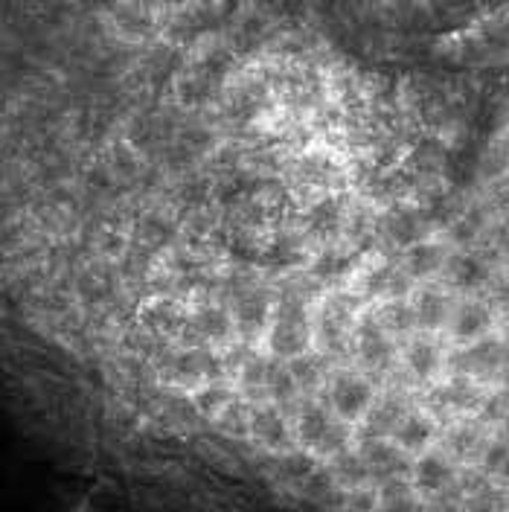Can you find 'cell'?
I'll list each match as a JSON object with an SVG mask.
<instances>
[{"mask_svg":"<svg viewBox=\"0 0 509 512\" xmlns=\"http://www.w3.org/2000/svg\"><path fill=\"white\" fill-rule=\"evenodd\" d=\"M495 326V315L489 306H483L478 300H466V303H457L451 309V318H448V329L454 335V341L460 344H475L480 338H486Z\"/></svg>","mask_w":509,"mask_h":512,"instance_id":"obj_11","label":"cell"},{"mask_svg":"<svg viewBox=\"0 0 509 512\" xmlns=\"http://www.w3.org/2000/svg\"><path fill=\"white\" fill-rule=\"evenodd\" d=\"M288 370H291L294 382L300 387L303 399H315V393L329 382V376L323 373V352H306V355L288 361Z\"/></svg>","mask_w":509,"mask_h":512,"instance_id":"obj_23","label":"cell"},{"mask_svg":"<svg viewBox=\"0 0 509 512\" xmlns=\"http://www.w3.org/2000/svg\"><path fill=\"white\" fill-rule=\"evenodd\" d=\"M373 512H425V498L416 492L411 478H390L376 486Z\"/></svg>","mask_w":509,"mask_h":512,"instance_id":"obj_15","label":"cell"},{"mask_svg":"<svg viewBox=\"0 0 509 512\" xmlns=\"http://www.w3.org/2000/svg\"><path fill=\"white\" fill-rule=\"evenodd\" d=\"M268 350L271 358L280 361H294L315 350V318L297 294H286L280 303H274V318L268 326Z\"/></svg>","mask_w":509,"mask_h":512,"instance_id":"obj_2","label":"cell"},{"mask_svg":"<svg viewBox=\"0 0 509 512\" xmlns=\"http://www.w3.org/2000/svg\"><path fill=\"white\" fill-rule=\"evenodd\" d=\"M402 364L408 370V376L422 384H431L440 379V370H443V350L434 338H411L408 347L402 352Z\"/></svg>","mask_w":509,"mask_h":512,"instance_id":"obj_13","label":"cell"},{"mask_svg":"<svg viewBox=\"0 0 509 512\" xmlns=\"http://www.w3.org/2000/svg\"><path fill=\"white\" fill-rule=\"evenodd\" d=\"M414 315H416V329L422 332H437L448 326L451 318V303L443 291L437 288H422L414 297Z\"/></svg>","mask_w":509,"mask_h":512,"instance_id":"obj_19","label":"cell"},{"mask_svg":"<svg viewBox=\"0 0 509 512\" xmlns=\"http://www.w3.org/2000/svg\"><path fill=\"white\" fill-rule=\"evenodd\" d=\"M294 440L297 448L315 454L318 460H332L341 451H347L355 440V428L341 422L332 414L329 405H323L318 399H303L294 411Z\"/></svg>","mask_w":509,"mask_h":512,"instance_id":"obj_1","label":"cell"},{"mask_svg":"<svg viewBox=\"0 0 509 512\" xmlns=\"http://www.w3.org/2000/svg\"><path fill=\"white\" fill-rule=\"evenodd\" d=\"M437 437H440L437 416L431 414V411H425V408H408V414L402 416V422L396 425V431H393L390 440L402 448L405 454L419 457V454H425V451L434 448Z\"/></svg>","mask_w":509,"mask_h":512,"instance_id":"obj_9","label":"cell"},{"mask_svg":"<svg viewBox=\"0 0 509 512\" xmlns=\"http://www.w3.org/2000/svg\"><path fill=\"white\" fill-rule=\"evenodd\" d=\"M379 390L370 376H361L358 370H335L326 382V405L332 414L347 425H361L370 408L376 405Z\"/></svg>","mask_w":509,"mask_h":512,"instance_id":"obj_3","label":"cell"},{"mask_svg":"<svg viewBox=\"0 0 509 512\" xmlns=\"http://www.w3.org/2000/svg\"><path fill=\"white\" fill-rule=\"evenodd\" d=\"M448 283L460 291H478L489 283V265L475 254H454L446 262Z\"/></svg>","mask_w":509,"mask_h":512,"instance_id":"obj_18","label":"cell"},{"mask_svg":"<svg viewBox=\"0 0 509 512\" xmlns=\"http://www.w3.org/2000/svg\"><path fill=\"white\" fill-rule=\"evenodd\" d=\"M376 320L387 335L399 338V335H411L416 329V315L414 303H408L405 297L399 300H384L382 309L376 312Z\"/></svg>","mask_w":509,"mask_h":512,"instance_id":"obj_25","label":"cell"},{"mask_svg":"<svg viewBox=\"0 0 509 512\" xmlns=\"http://www.w3.org/2000/svg\"><path fill=\"white\" fill-rule=\"evenodd\" d=\"M446 262L448 256L443 245L422 239L414 248L405 251V274H408V280H431L434 274H440L446 268Z\"/></svg>","mask_w":509,"mask_h":512,"instance_id":"obj_17","label":"cell"},{"mask_svg":"<svg viewBox=\"0 0 509 512\" xmlns=\"http://www.w3.org/2000/svg\"><path fill=\"white\" fill-rule=\"evenodd\" d=\"M501 437H507L509 440V408L504 411V416H501Z\"/></svg>","mask_w":509,"mask_h":512,"instance_id":"obj_27","label":"cell"},{"mask_svg":"<svg viewBox=\"0 0 509 512\" xmlns=\"http://www.w3.org/2000/svg\"><path fill=\"white\" fill-rule=\"evenodd\" d=\"M355 358L370 376H387L396 364V338L387 335L379 320L364 318L355 326Z\"/></svg>","mask_w":509,"mask_h":512,"instance_id":"obj_6","label":"cell"},{"mask_svg":"<svg viewBox=\"0 0 509 512\" xmlns=\"http://www.w3.org/2000/svg\"><path fill=\"white\" fill-rule=\"evenodd\" d=\"M501 294H504V297H509V274H507V280H504V286H501Z\"/></svg>","mask_w":509,"mask_h":512,"instance_id":"obj_28","label":"cell"},{"mask_svg":"<svg viewBox=\"0 0 509 512\" xmlns=\"http://www.w3.org/2000/svg\"><path fill=\"white\" fill-rule=\"evenodd\" d=\"M190 326L204 344H227L236 335L233 315L224 306H201L190 318Z\"/></svg>","mask_w":509,"mask_h":512,"instance_id":"obj_16","label":"cell"},{"mask_svg":"<svg viewBox=\"0 0 509 512\" xmlns=\"http://www.w3.org/2000/svg\"><path fill=\"white\" fill-rule=\"evenodd\" d=\"M230 315H233L236 332L242 338H256L262 332L268 335V326H271V318H274V303L262 291H248L233 303Z\"/></svg>","mask_w":509,"mask_h":512,"instance_id":"obj_12","label":"cell"},{"mask_svg":"<svg viewBox=\"0 0 509 512\" xmlns=\"http://www.w3.org/2000/svg\"><path fill=\"white\" fill-rule=\"evenodd\" d=\"M408 414V405L393 396V393H384L376 399V405L370 408V414L364 416L361 422V431H358V440H390L396 425L402 422V416Z\"/></svg>","mask_w":509,"mask_h":512,"instance_id":"obj_14","label":"cell"},{"mask_svg":"<svg viewBox=\"0 0 509 512\" xmlns=\"http://www.w3.org/2000/svg\"><path fill=\"white\" fill-rule=\"evenodd\" d=\"M350 265H352L350 254L335 251V248H326V251H320V254L312 259L309 274H312L318 283H338V280H344V277H347Z\"/></svg>","mask_w":509,"mask_h":512,"instance_id":"obj_26","label":"cell"},{"mask_svg":"<svg viewBox=\"0 0 509 512\" xmlns=\"http://www.w3.org/2000/svg\"><path fill=\"white\" fill-rule=\"evenodd\" d=\"M355 448H358V454H361V460H364V466H367L376 486L390 478H411L414 457L405 454L393 440H367L364 437V440H358Z\"/></svg>","mask_w":509,"mask_h":512,"instance_id":"obj_8","label":"cell"},{"mask_svg":"<svg viewBox=\"0 0 509 512\" xmlns=\"http://www.w3.org/2000/svg\"><path fill=\"white\" fill-rule=\"evenodd\" d=\"M251 440L274 457L297 448L294 425L286 411L274 402H251Z\"/></svg>","mask_w":509,"mask_h":512,"instance_id":"obj_5","label":"cell"},{"mask_svg":"<svg viewBox=\"0 0 509 512\" xmlns=\"http://www.w3.org/2000/svg\"><path fill=\"white\" fill-rule=\"evenodd\" d=\"M297 178L306 181L312 190H318V198H323V195H332L326 190L335 187L344 178V172L335 160L326 158V155H306L303 160H297Z\"/></svg>","mask_w":509,"mask_h":512,"instance_id":"obj_21","label":"cell"},{"mask_svg":"<svg viewBox=\"0 0 509 512\" xmlns=\"http://www.w3.org/2000/svg\"><path fill=\"white\" fill-rule=\"evenodd\" d=\"M422 230H425V224H422V213L416 207H396V210L387 213L384 233L396 245H402L405 251L414 248L416 242H422Z\"/></svg>","mask_w":509,"mask_h":512,"instance_id":"obj_22","label":"cell"},{"mask_svg":"<svg viewBox=\"0 0 509 512\" xmlns=\"http://www.w3.org/2000/svg\"><path fill=\"white\" fill-rule=\"evenodd\" d=\"M347 222L344 201L338 195H323L309 210H306V230L312 236H332Z\"/></svg>","mask_w":509,"mask_h":512,"instance_id":"obj_20","label":"cell"},{"mask_svg":"<svg viewBox=\"0 0 509 512\" xmlns=\"http://www.w3.org/2000/svg\"><path fill=\"white\" fill-rule=\"evenodd\" d=\"M457 463L448 457L443 448H431L425 454L414 457V469H411V483L422 498H440L448 489L457 486Z\"/></svg>","mask_w":509,"mask_h":512,"instance_id":"obj_7","label":"cell"},{"mask_svg":"<svg viewBox=\"0 0 509 512\" xmlns=\"http://www.w3.org/2000/svg\"><path fill=\"white\" fill-rule=\"evenodd\" d=\"M236 396H242V393L224 379V382H210L204 384V387H198V390L192 393V405H195V414L207 416V419H216Z\"/></svg>","mask_w":509,"mask_h":512,"instance_id":"obj_24","label":"cell"},{"mask_svg":"<svg viewBox=\"0 0 509 512\" xmlns=\"http://www.w3.org/2000/svg\"><path fill=\"white\" fill-rule=\"evenodd\" d=\"M486 434H483V422H475V416H460V419H454L451 425H448V431L443 434V451H446L448 457L457 463V460H463V463H472L475 460V466H478L480 454H483V448H486Z\"/></svg>","mask_w":509,"mask_h":512,"instance_id":"obj_10","label":"cell"},{"mask_svg":"<svg viewBox=\"0 0 509 512\" xmlns=\"http://www.w3.org/2000/svg\"><path fill=\"white\" fill-rule=\"evenodd\" d=\"M163 373H166V382H172L181 390H192V393L204 384L230 379V370L222 361V355L210 347H187V350L172 352Z\"/></svg>","mask_w":509,"mask_h":512,"instance_id":"obj_4","label":"cell"}]
</instances>
